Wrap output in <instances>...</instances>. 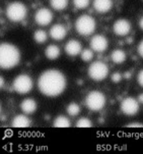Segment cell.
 Instances as JSON below:
<instances>
[{
  "mask_svg": "<svg viewBox=\"0 0 143 154\" xmlns=\"http://www.w3.org/2000/svg\"><path fill=\"white\" fill-rule=\"evenodd\" d=\"M53 20V12L47 7H41L35 14V22L41 27L50 25Z\"/></svg>",
  "mask_w": 143,
  "mask_h": 154,
  "instance_id": "9c48e42d",
  "label": "cell"
},
{
  "mask_svg": "<svg viewBox=\"0 0 143 154\" xmlns=\"http://www.w3.org/2000/svg\"><path fill=\"white\" fill-rule=\"evenodd\" d=\"M67 80L65 75L59 69H49L39 75V91L47 97H57L65 91Z\"/></svg>",
  "mask_w": 143,
  "mask_h": 154,
  "instance_id": "6da1fadb",
  "label": "cell"
},
{
  "mask_svg": "<svg viewBox=\"0 0 143 154\" xmlns=\"http://www.w3.org/2000/svg\"><path fill=\"white\" fill-rule=\"evenodd\" d=\"M72 1L76 9H85L90 3V0H72Z\"/></svg>",
  "mask_w": 143,
  "mask_h": 154,
  "instance_id": "d4e9b609",
  "label": "cell"
},
{
  "mask_svg": "<svg viewBox=\"0 0 143 154\" xmlns=\"http://www.w3.org/2000/svg\"><path fill=\"white\" fill-rule=\"evenodd\" d=\"M139 27H140V29H141V30L143 31V17L139 20Z\"/></svg>",
  "mask_w": 143,
  "mask_h": 154,
  "instance_id": "1f68e13d",
  "label": "cell"
},
{
  "mask_svg": "<svg viewBox=\"0 0 143 154\" xmlns=\"http://www.w3.org/2000/svg\"><path fill=\"white\" fill-rule=\"evenodd\" d=\"M69 4V0H50V5L53 9L57 11H61L67 8Z\"/></svg>",
  "mask_w": 143,
  "mask_h": 154,
  "instance_id": "ffe728a7",
  "label": "cell"
},
{
  "mask_svg": "<svg viewBox=\"0 0 143 154\" xmlns=\"http://www.w3.org/2000/svg\"><path fill=\"white\" fill-rule=\"evenodd\" d=\"M50 37L55 41H61L66 37L67 35V29L61 23H55L50 28L49 31Z\"/></svg>",
  "mask_w": 143,
  "mask_h": 154,
  "instance_id": "7c38bea8",
  "label": "cell"
},
{
  "mask_svg": "<svg viewBox=\"0 0 143 154\" xmlns=\"http://www.w3.org/2000/svg\"><path fill=\"white\" fill-rule=\"evenodd\" d=\"M137 83L143 88V69L140 70L138 72V75H137Z\"/></svg>",
  "mask_w": 143,
  "mask_h": 154,
  "instance_id": "4316f807",
  "label": "cell"
},
{
  "mask_svg": "<svg viewBox=\"0 0 143 154\" xmlns=\"http://www.w3.org/2000/svg\"><path fill=\"white\" fill-rule=\"evenodd\" d=\"M80 109L81 108H80V105L78 103L71 102L68 104V106H67L66 111L70 116H76L80 113Z\"/></svg>",
  "mask_w": 143,
  "mask_h": 154,
  "instance_id": "7402d4cb",
  "label": "cell"
},
{
  "mask_svg": "<svg viewBox=\"0 0 143 154\" xmlns=\"http://www.w3.org/2000/svg\"><path fill=\"white\" fill-rule=\"evenodd\" d=\"M48 39V34H47L46 31L44 30H37L35 33H34V40L36 41L38 44H43L45 43Z\"/></svg>",
  "mask_w": 143,
  "mask_h": 154,
  "instance_id": "44dd1931",
  "label": "cell"
},
{
  "mask_svg": "<svg viewBox=\"0 0 143 154\" xmlns=\"http://www.w3.org/2000/svg\"><path fill=\"white\" fill-rule=\"evenodd\" d=\"M122 75L120 74V72H114L113 75H112V81H113L114 83H119L121 82L122 80Z\"/></svg>",
  "mask_w": 143,
  "mask_h": 154,
  "instance_id": "484cf974",
  "label": "cell"
},
{
  "mask_svg": "<svg viewBox=\"0 0 143 154\" xmlns=\"http://www.w3.org/2000/svg\"><path fill=\"white\" fill-rule=\"evenodd\" d=\"M70 126H71V122L69 121L68 117L64 116H58L53 122L54 128H69Z\"/></svg>",
  "mask_w": 143,
  "mask_h": 154,
  "instance_id": "d6986e66",
  "label": "cell"
},
{
  "mask_svg": "<svg viewBox=\"0 0 143 154\" xmlns=\"http://www.w3.org/2000/svg\"><path fill=\"white\" fill-rule=\"evenodd\" d=\"M139 105L140 103L138 102L137 99H135L134 97H126L122 100L120 108L121 111L123 112L125 116H133L138 113L140 108Z\"/></svg>",
  "mask_w": 143,
  "mask_h": 154,
  "instance_id": "ba28073f",
  "label": "cell"
},
{
  "mask_svg": "<svg viewBox=\"0 0 143 154\" xmlns=\"http://www.w3.org/2000/svg\"><path fill=\"white\" fill-rule=\"evenodd\" d=\"M85 106L92 111H101L106 106L107 98L106 95L101 91L93 90L86 94L84 99Z\"/></svg>",
  "mask_w": 143,
  "mask_h": 154,
  "instance_id": "5b68a950",
  "label": "cell"
},
{
  "mask_svg": "<svg viewBox=\"0 0 143 154\" xmlns=\"http://www.w3.org/2000/svg\"><path fill=\"white\" fill-rule=\"evenodd\" d=\"M11 126L13 128H28L31 126V119L25 113L17 114L12 119Z\"/></svg>",
  "mask_w": 143,
  "mask_h": 154,
  "instance_id": "2e32d148",
  "label": "cell"
},
{
  "mask_svg": "<svg viewBox=\"0 0 143 154\" xmlns=\"http://www.w3.org/2000/svg\"><path fill=\"white\" fill-rule=\"evenodd\" d=\"M22 58L19 47L9 42L0 43V69H10L17 66Z\"/></svg>",
  "mask_w": 143,
  "mask_h": 154,
  "instance_id": "7a4b0ae2",
  "label": "cell"
},
{
  "mask_svg": "<svg viewBox=\"0 0 143 154\" xmlns=\"http://www.w3.org/2000/svg\"><path fill=\"white\" fill-rule=\"evenodd\" d=\"M137 100H138V102H139L140 104H143V93H142V94H140V95L138 96Z\"/></svg>",
  "mask_w": 143,
  "mask_h": 154,
  "instance_id": "4dcf8cb0",
  "label": "cell"
},
{
  "mask_svg": "<svg viewBox=\"0 0 143 154\" xmlns=\"http://www.w3.org/2000/svg\"><path fill=\"white\" fill-rule=\"evenodd\" d=\"M128 128H143V125L140 124V122H132V124H129Z\"/></svg>",
  "mask_w": 143,
  "mask_h": 154,
  "instance_id": "f1b7e54d",
  "label": "cell"
},
{
  "mask_svg": "<svg viewBox=\"0 0 143 154\" xmlns=\"http://www.w3.org/2000/svg\"><path fill=\"white\" fill-rule=\"evenodd\" d=\"M80 57H81V59L83 61L85 62H89L92 60L93 58V50L92 49H82L81 52H80Z\"/></svg>",
  "mask_w": 143,
  "mask_h": 154,
  "instance_id": "603a6c76",
  "label": "cell"
},
{
  "mask_svg": "<svg viewBox=\"0 0 143 154\" xmlns=\"http://www.w3.org/2000/svg\"><path fill=\"white\" fill-rule=\"evenodd\" d=\"M38 108V104L35 99L33 98H25L20 103V109L25 114H33L35 113Z\"/></svg>",
  "mask_w": 143,
  "mask_h": 154,
  "instance_id": "9a60e30c",
  "label": "cell"
},
{
  "mask_svg": "<svg viewBox=\"0 0 143 154\" xmlns=\"http://www.w3.org/2000/svg\"><path fill=\"white\" fill-rule=\"evenodd\" d=\"M113 32L119 37H125L131 32V23L126 19H118L113 25Z\"/></svg>",
  "mask_w": 143,
  "mask_h": 154,
  "instance_id": "8fae6325",
  "label": "cell"
},
{
  "mask_svg": "<svg viewBox=\"0 0 143 154\" xmlns=\"http://www.w3.org/2000/svg\"><path fill=\"white\" fill-rule=\"evenodd\" d=\"M75 126L77 128H92V122L89 119H87V117H80L79 119H77Z\"/></svg>",
  "mask_w": 143,
  "mask_h": 154,
  "instance_id": "cb8c5ba5",
  "label": "cell"
},
{
  "mask_svg": "<svg viewBox=\"0 0 143 154\" xmlns=\"http://www.w3.org/2000/svg\"><path fill=\"white\" fill-rule=\"evenodd\" d=\"M12 87L16 93L25 95L33 90V79L27 74H20L14 78L13 82H12Z\"/></svg>",
  "mask_w": 143,
  "mask_h": 154,
  "instance_id": "52a82bcc",
  "label": "cell"
},
{
  "mask_svg": "<svg viewBox=\"0 0 143 154\" xmlns=\"http://www.w3.org/2000/svg\"><path fill=\"white\" fill-rule=\"evenodd\" d=\"M0 113H1V104H0Z\"/></svg>",
  "mask_w": 143,
  "mask_h": 154,
  "instance_id": "d6a6232c",
  "label": "cell"
},
{
  "mask_svg": "<svg viewBox=\"0 0 143 154\" xmlns=\"http://www.w3.org/2000/svg\"><path fill=\"white\" fill-rule=\"evenodd\" d=\"M111 58L113 62H115L117 64H122L126 61L127 59V55L126 52L122 49H115L113 52L111 53Z\"/></svg>",
  "mask_w": 143,
  "mask_h": 154,
  "instance_id": "ac0fdd59",
  "label": "cell"
},
{
  "mask_svg": "<svg viewBox=\"0 0 143 154\" xmlns=\"http://www.w3.org/2000/svg\"><path fill=\"white\" fill-rule=\"evenodd\" d=\"M92 6L98 14H107L113 7V0H93Z\"/></svg>",
  "mask_w": 143,
  "mask_h": 154,
  "instance_id": "5bb4252c",
  "label": "cell"
},
{
  "mask_svg": "<svg viewBox=\"0 0 143 154\" xmlns=\"http://www.w3.org/2000/svg\"><path fill=\"white\" fill-rule=\"evenodd\" d=\"M137 51H138V54L143 58V39L139 42L138 47H137Z\"/></svg>",
  "mask_w": 143,
  "mask_h": 154,
  "instance_id": "83f0119b",
  "label": "cell"
},
{
  "mask_svg": "<svg viewBox=\"0 0 143 154\" xmlns=\"http://www.w3.org/2000/svg\"><path fill=\"white\" fill-rule=\"evenodd\" d=\"M4 84H5V81L3 79V77H1V75H0V89L3 88Z\"/></svg>",
  "mask_w": 143,
  "mask_h": 154,
  "instance_id": "f546056e",
  "label": "cell"
},
{
  "mask_svg": "<svg viewBox=\"0 0 143 154\" xmlns=\"http://www.w3.org/2000/svg\"><path fill=\"white\" fill-rule=\"evenodd\" d=\"M65 52L67 55L69 56H77L80 54L82 50V44L79 42L78 40L75 39H71L68 42L65 44Z\"/></svg>",
  "mask_w": 143,
  "mask_h": 154,
  "instance_id": "4fadbf2b",
  "label": "cell"
},
{
  "mask_svg": "<svg viewBox=\"0 0 143 154\" xmlns=\"http://www.w3.org/2000/svg\"><path fill=\"white\" fill-rule=\"evenodd\" d=\"M87 75L92 81L101 82L109 75V66L103 61L92 62L90 66H88Z\"/></svg>",
  "mask_w": 143,
  "mask_h": 154,
  "instance_id": "8992f818",
  "label": "cell"
},
{
  "mask_svg": "<svg viewBox=\"0 0 143 154\" xmlns=\"http://www.w3.org/2000/svg\"><path fill=\"white\" fill-rule=\"evenodd\" d=\"M60 53H61L60 48H59V46L55 45V44H50L45 49V55L50 60H55V59H57L60 56Z\"/></svg>",
  "mask_w": 143,
  "mask_h": 154,
  "instance_id": "e0dca14e",
  "label": "cell"
},
{
  "mask_svg": "<svg viewBox=\"0 0 143 154\" xmlns=\"http://www.w3.org/2000/svg\"><path fill=\"white\" fill-rule=\"evenodd\" d=\"M97 22L89 14H82L75 20V30L81 36H90L95 33Z\"/></svg>",
  "mask_w": 143,
  "mask_h": 154,
  "instance_id": "277c9868",
  "label": "cell"
},
{
  "mask_svg": "<svg viewBox=\"0 0 143 154\" xmlns=\"http://www.w3.org/2000/svg\"><path fill=\"white\" fill-rule=\"evenodd\" d=\"M7 19L13 23H20L27 17L28 7L20 1H12L7 5L5 9Z\"/></svg>",
  "mask_w": 143,
  "mask_h": 154,
  "instance_id": "3957f363",
  "label": "cell"
},
{
  "mask_svg": "<svg viewBox=\"0 0 143 154\" xmlns=\"http://www.w3.org/2000/svg\"><path fill=\"white\" fill-rule=\"evenodd\" d=\"M89 46L92 48V50L95 52H104L108 49L109 47V41L107 39L106 36L98 34V35L92 36V38L90 39Z\"/></svg>",
  "mask_w": 143,
  "mask_h": 154,
  "instance_id": "30bf717a",
  "label": "cell"
}]
</instances>
